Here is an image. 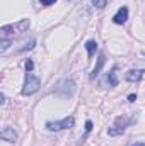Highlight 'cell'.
Masks as SVG:
<instances>
[{
  "mask_svg": "<svg viewBox=\"0 0 145 146\" xmlns=\"http://www.w3.org/2000/svg\"><path fill=\"white\" fill-rule=\"evenodd\" d=\"M41 87V80L38 78L36 75L33 73H26V80H24V85H22V95H33L36 94Z\"/></svg>",
  "mask_w": 145,
  "mask_h": 146,
  "instance_id": "cell-1",
  "label": "cell"
},
{
  "mask_svg": "<svg viewBox=\"0 0 145 146\" xmlns=\"http://www.w3.org/2000/svg\"><path fill=\"white\" fill-rule=\"evenodd\" d=\"M73 122H75V119H73L72 115H68V117H65V119H62V121H50V122H46V129H48V131H63V129H70L73 126Z\"/></svg>",
  "mask_w": 145,
  "mask_h": 146,
  "instance_id": "cell-2",
  "label": "cell"
},
{
  "mask_svg": "<svg viewBox=\"0 0 145 146\" xmlns=\"http://www.w3.org/2000/svg\"><path fill=\"white\" fill-rule=\"evenodd\" d=\"M130 122H132L130 117H118V119L114 121V126L109 127L108 134L109 136H119V134H123V133L126 131V127H128Z\"/></svg>",
  "mask_w": 145,
  "mask_h": 146,
  "instance_id": "cell-3",
  "label": "cell"
},
{
  "mask_svg": "<svg viewBox=\"0 0 145 146\" xmlns=\"http://www.w3.org/2000/svg\"><path fill=\"white\" fill-rule=\"evenodd\" d=\"M128 21V7H119L118 12L113 15V22L114 24H125Z\"/></svg>",
  "mask_w": 145,
  "mask_h": 146,
  "instance_id": "cell-4",
  "label": "cell"
},
{
  "mask_svg": "<svg viewBox=\"0 0 145 146\" xmlns=\"http://www.w3.org/2000/svg\"><path fill=\"white\" fill-rule=\"evenodd\" d=\"M0 138L3 139V141H9V143H14L15 139H17V133L12 129V127H3L2 131H0Z\"/></svg>",
  "mask_w": 145,
  "mask_h": 146,
  "instance_id": "cell-5",
  "label": "cell"
},
{
  "mask_svg": "<svg viewBox=\"0 0 145 146\" xmlns=\"http://www.w3.org/2000/svg\"><path fill=\"white\" fill-rule=\"evenodd\" d=\"M144 70H130V72L125 75V78H126V82H132V83H135V82H140L142 78H144Z\"/></svg>",
  "mask_w": 145,
  "mask_h": 146,
  "instance_id": "cell-6",
  "label": "cell"
},
{
  "mask_svg": "<svg viewBox=\"0 0 145 146\" xmlns=\"http://www.w3.org/2000/svg\"><path fill=\"white\" fill-rule=\"evenodd\" d=\"M104 63H106V56H104V53H101L99 54V61H97V65H96V68L92 70V75H91V78H96L99 72H101V68L104 66Z\"/></svg>",
  "mask_w": 145,
  "mask_h": 146,
  "instance_id": "cell-7",
  "label": "cell"
},
{
  "mask_svg": "<svg viewBox=\"0 0 145 146\" xmlns=\"http://www.w3.org/2000/svg\"><path fill=\"white\" fill-rule=\"evenodd\" d=\"M106 82L109 83V87H116L118 85V76H116V68H113L111 72L106 75Z\"/></svg>",
  "mask_w": 145,
  "mask_h": 146,
  "instance_id": "cell-8",
  "label": "cell"
},
{
  "mask_svg": "<svg viewBox=\"0 0 145 146\" xmlns=\"http://www.w3.org/2000/svg\"><path fill=\"white\" fill-rule=\"evenodd\" d=\"M85 49H87L89 58H92L94 53L97 51V42H96V41H87V42H85Z\"/></svg>",
  "mask_w": 145,
  "mask_h": 146,
  "instance_id": "cell-9",
  "label": "cell"
},
{
  "mask_svg": "<svg viewBox=\"0 0 145 146\" xmlns=\"http://www.w3.org/2000/svg\"><path fill=\"white\" fill-rule=\"evenodd\" d=\"M9 46H10V41L7 37H2V41H0V53H3Z\"/></svg>",
  "mask_w": 145,
  "mask_h": 146,
  "instance_id": "cell-10",
  "label": "cell"
},
{
  "mask_svg": "<svg viewBox=\"0 0 145 146\" xmlns=\"http://www.w3.org/2000/svg\"><path fill=\"white\" fill-rule=\"evenodd\" d=\"M34 44H36V39H29V42H26L19 51H26V49H33L34 48Z\"/></svg>",
  "mask_w": 145,
  "mask_h": 146,
  "instance_id": "cell-11",
  "label": "cell"
},
{
  "mask_svg": "<svg viewBox=\"0 0 145 146\" xmlns=\"http://www.w3.org/2000/svg\"><path fill=\"white\" fill-rule=\"evenodd\" d=\"M92 5L97 7V9H104L108 5V0H92Z\"/></svg>",
  "mask_w": 145,
  "mask_h": 146,
  "instance_id": "cell-12",
  "label": "cell"
},
{
  "mask_svg": "<svg viewBox=\"0 0 145 146\" xmlns=\"http://www.w3.org/2000/svg\"><path fill=\"white\" fill-rule=\"evenodd\" d=\"M33 68H34L33 60H28V61H26V73H33Z\"/></svg>",
  "mask_w": 145,
  "mask_h": 146,
  "instance_id": "cell-13",
  "label": "cell"
},
{
  "mask_svg": "<svg viewBox=\"0 0 145 146\" xmlns=\"http://www.w3.org/2000/svg\"><path fill=\"white\" fill-rule=\"evenodd\" d=\"M39 2H41V5H46L48 7V5H53L56 0H39Z\"/></svg>",
  "mask_w": 145,
  "mask_h": 146,
  "instance_id": "cell-14",
  "label": "cell"
},
{
  "mask_svg": "<svg viewBox=\"0 0 145 146\" xmlns=\"http://www.w3.org/2000/svg\"><path fill=\"white\" fill-rule=\"evenodd\" d=\"M91 129H92V122H91V121H87V122H85V131L89 133Z\"/></svg>",
  "mask_w": 145,
  "mask_h": 146,
  "instance_id": "cell-15",
  "label": "cell"
},
{
  "mask_svg": "<svg viewBox=\"0 0 145 146\" xmlns=\"http://www.w3.org/2000/svg\"><path fill=\"white\" fill-rule=\"evenodd\" d=\"M135 99H137V95H135V94H132V95L128 97V100H130V102H135Z\"/></svg>",
  "mask_w": 145,
  "mask_h": 146,
  "instance_id": "cell-16",
  "label": "cell"
},
{
  "mask_svg": "<svg viewBox=\"0 0 145 146\" xmlns=\"http://www.w3.org/2000/svg\"><path fill=\"white\" fill-rule=\"evenodd\" d=\"M132 146H145V143H135V145H132Z\"/></svg>",
  "mask_w": 145,
  "mask_h": 146,
  "instance_id": "cell-17",
  "label": "cell"
}]
</instances>
